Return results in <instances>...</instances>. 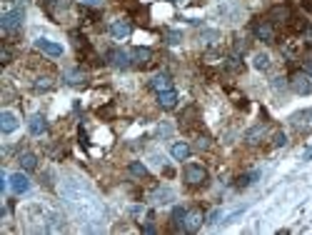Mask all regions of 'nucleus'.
<instances>
[{
  "label": "nucleus",
  "instance_id": "nucleus-22",
  "mask_svg": "<svg viewBox=\"0 0 312 235\" xmlns=\"http://www.w3.org/2000/svg\"><path fill=\"white\" fill-rule=\"evenodd\" d=\"M65 83L68 85H83L85 83V73L83 70H68L65 73Z\"/></svg>",
  "mask_w": 312,
  "mask_h": 235
},
{
  "label": "nucleus",
  "instance_id": "nucleus-37",
  "mask_svg": "<svg viewBox=\"0 0 312 235\" xmlns=\"http://www.w3.org/2000/svg\"><path fill=\"white\" fill-rule=\"evenodd\" d=\"M80 3H85V5H100L103 0H80Z\"/></svg>",
  "mask_w": 312,
  "mask_h": 235
},
{
  "label": "nucleus",
  "instance_id": "nucleus-15",
  "mask_svg": "<svg viewBox=\"0 0 312 235\" xmlns=\"http://www.w3.org/2000/svg\"><path fill=\"white\" fill-rule=\"evenodd\" d=\"M150 88H153L155 93H165V90H170V88H172V80H170V75L157 73V75L150 80Z\"/></svg>",
  "mask_w": 312,
  "mask_h": 235
},
{
  "label": "nucleus",
  "instance_id": "nucleus-2",
  "mask_svg": "<svg viewBox=\"0 0 312 235\" xmlns=\"http://www.w3.org/2000/svg\"><path fill=\"white\" fill-rule=\"evenodd\" d=\"M23 18H25V10L20 5L13 8V10H5L3 15H0V28H3L5 33H13V30H18L23 25Z\"/></svg>",
  "mask_w": 312,
  "mask_h": 235
},
{
  "label": "nucleus",
  "instance_id": "nucleus-36",
  "mask_svg": "<svg viewBox=\"0 0 312 235\" xmlns=\"http://www.w3.org/2000/svg\"><path fill=\"white\" fill-rule=\"evenodd\" d=\"M305 73L312 78V60H307V63H305Z\"/></svg>",
  "mask_w": 312,
  "mask_h": 235
},
{
  "label": "nucleus",
  "instance_id": "nucleus-28",
  "mask_svg": "<svg viewBox=\"0 0 312 235\" xmlns=\"http://www.w3.org/2000/svg\"><path fill=\"white\" fill-rule=\"evenodd\" d=\"M262 133H265V125H258V128H253V130L247 133V143H258L255 138H258V135H262Z\"/></svg>",
  "mask_w": 312,
  "mask_h": 235
},
{
  "label": "nucleus",
  "instance_id": "nucleus-11",
  "mask_svg": "<svg viewBox=\"0 0 312 235\" xmlns=\"http://www.w3.org/2000/svg\"><path fill=\"white\" fill-rule=\"evenodd\" d=\"M155 205H170L172 200H175V190L172 188H157L155 193H153V198H150Z\"/></svg>",
  "mask_w": 312,
  "mask_h": 235
},
{
  "label": "nucleus",
  "instance_id": "nucleus-1",
  "mask_svg": "<svg viewBox=\"0 0 312 235\" xmlns=\"http://www.w3.org/2000/svg\"><path fill=\"white\" fill-rule=\"evenodd\" d=\"M62 200H65V208L80 220V223H100L105 215L103 203L78 180H65L62 183Z\"/></svg>",
  "mask_w": 312,
  "mask_h": 235
},
{
  "label": "nucleus",
  "instance_id": "nucleus-16",
  "mask_svg": "<svg viewBox=\"0 0 312 235\" xmlns=\"http://www.w3.org/2000/svg\"><path fill=\"white\" fill-rule=\"evenodd\" d=\"M157 103H160V108L172 110V108L177 105V93H175V88H170V90H165V93H157Z\"/></svg>",
  "mask_w": 312,
  "mask_h": 235
},
{
  "label": "nucleus",
  "instance_id": "nucleus-21",
  "mask_svg": "<svg viewBox=\"0 0 312 235\" xmlns=\"http://www.w3.org/2000/svg\"><path fill=\"white\" fill-rule=\"evenodd\" d=\"M290 15H292V13H290L287 5H277V8L270 10V20H280V23H282V20H287Z\"/></svg>",
  "mask_w": 312,
  "mask_h": 235
},
{
  "label": "nucleus",
  "instance_id": "nucleus-19",
  "mask_svg": "<svg viewBox=\"0 0 312 235\" xmlns=\"http://www.w3.org/2000/svg\"><path fill=\"white\" fill-rule=\"evenodd\" d=\"M18 163H20L23 170H35V168H38V155H35V153H23V155L18 158Z\"/></svg>",
  "mask_w": 312,
  "mask_h": 235
},
{
  "label": "nucleus",
  "instance_id": "nucleus-17",
  "mask_svg": "<svg viewBox=\"0 0 312 235\" xmlns=\"http://www.w3.org/2000/svg\"><path fill=\"white\" fill-rule=\"evenodd\" d=\"M153 58V50L150 48H135L133 50V65H148Z\"/></svg>",
  "mask_w": 312,
  "mask_h": 235
},
{
  "label": "nucleus",
  "instance_id": "nucleus-35",
  "mask_svg": "<svg viewBox=\"0 0 312 235\" xmlns=\"http://www.w3.org/2000/svg\"><path fill=\"white\" fill-rule=\"evenodd\" d=\"M302 160H312V145H310V148L302 153Z\"/></svg>",
  "mask_w": 312,
  "mask_h": 235
},
{
  "label": "nucleus",
  "instance_id": "nucleus-3",
  "mask_svg": "<svg viewBox=\"0 0 312 235\" xmlns=\"http://www.w3.org/2000/svg\"><path fill=\"white\" fill-rule=\"evenodd\" d=\"M182 178H185L187 185H203L208 180V170L203 165H198V163H190V165H185Z\"/></svg>",
  "mask_w": 312,
  "mask_h": 235
},
{
  "label": "nucleus",
  "instance_id": "nucleus-33",
  "mask_svg": "<svg viewBox=\"0 0 312 235\" xmlns=\"http://www.w3.org/2000/svg\"><path fill=\"white\" fill-rule=\"evenodd\" d=\"M220 218H222V210H212V213L208 215V223L215 225V223H220Z\"/></svg>",
  "mask_w": 312,
  "mask_h": 235
},
{
  "label": "nucleus",
  "instance_id": "nucleus-29",
  "mask_svg": "<svg viewBox=\"0 0 312 235\" xmlns=\"http://www.w3.org/2000/svg\"><path fill=\"white\" fill-rule=\"evenodd\" d=\"M48 88H52V80H50V78H38L35 90H48Z\"/></svg>",
  "mask_w": 312,
  "mask_h": 235
},
{
  "label": "nucleus",
  "instance_id": "nucleus-30",
  "mask_svg": "<svg viewBox=\"0 0 312 235\" xmlns=\"http://www.w3.org/2000/svg\"><path fill=\"white\" fill-rule=\"evenodd\" d=\"M275 148H282V145H287V135L285 133H275V143H272Z\"/></svg>",
  "mask_w": 312,
  "mask_h": 235
},
{
  "label": "nucleus",
  "instance_id": "nucleus-27",
  "mask_svg": "<svg viewBox=\"0 0 312 235\" xmlns=\"http://www.w3.org/2000/svg\"><path fill=\"white\" fill-rule=\"evenodd\" d=\"M130 173L138 175V178H145V175H148V168H145L143 163H130Z\"/></svg>",
  "mask_w": 312,
  "mask_h": 235
},
{
  "label": "nucleus",
  "instance_id": "nucleus-7",
  "mask_svg": "<svg viewBox=\"0 0 312 235\" xmlns=\"http://www.w3.org/2000/svg\"><path fill=\"white\" fill-rule=\"evenodd\" d=\"M35 48H38L40 53L50 55V58H60V55H62V45H60V43H52V40H48V38H38V40H35Z\"/></svg>",
  "mask_w": 312,
  "mask_h": 235
},
{
  "label": "nucleus",
  "instance_id": "nucleus-34",
  "mask_svg": "<svg viewBox=\"0 0 312 235\" xmlns=\"http://www.w3.org/2000/svg\"><path fill=\"white\" fill-rule=\"evenodd\" d=\"M0 60H3V65H5V63H10V50H8L5 45H3V50H0Z\"/></svg>",
  "mask_w": 312,
  "mask_h": 235
},
{
  "label": "nucleus",
  "instance_id": "nucleus-10",
  "mask_svg": "<svg viewBox=\"0 0 312 235\" xmlns=\"http://www.w3.org/2000/svg\"><path fill=\"white\" fill-rule=\"evenodd\" d=\"M15 128H18V115L10 113V110H3V113H0V130L8 135V133H13Z\"/></svg>",
  "mask_w": 312,
  "mask_h": 235
},
{
  "label": "nucleus",
  "instance_id": "nucleus-12",
  "mask_svg": "<svg viewBox=\"0 0 312 235\" xmlns=\"http://www.w3.org/2000/svg\"><path fill=\"white\" fill-rule=\"evenodd\" d=\"M292 125H295L297 130H310V128H312V110H305V113L292 115Z\"/></svg>",
  "mask_w": 312,
  "mask_h": 235
},
{
  "label": "nucleus",
  "instance_id": "nucleus-14",
  "mask_svg": "<svg viewBox=\"0 0 312 235\" xmlns=\"http://www.w3.org/2000/svg\"><path fill=\"white\" fill-rule=\"evenodd\" d=\"M255 35L262 40V43H272L275 40V30H272V25L270 23H255Z\"/></svg>",
  "mask_w": 312,
  "mask_h": 235
},
{
  "label": "nucleus",
  "instance_id": "nucleus-32",
  "mask_svg": "<svg viewBox=\"0 0 312 235\" xmlns=\"http://www.w3.org/2000/svg\"><path fill=\"white\" fill-rule=\"evenodd\" d=\"M270 85H272V90H277V93H280V90H285V78H272V83H270Z\"/></svg>",
  "mask_w": 312,
  "mask_h": 235
},
{
  "label": "nucleus",
  "instance_id": "nucleus-9",
  "mask_svg": "<svg viewBox=\"0 0 312 235\" xmlns=\"http://www.w3.org/2000/svg\"><path fill=\"white\" fill-rule=\"evenodd\" d=\"M200 225H203V213L200 210H187V215L182 220V230L195 233V230H200Z\"/></svg>",
  "mask_w": 312,
  "mask_h": 235
},
{
  "label": "nucleus",
  "instance_id": "nucleus-5",
  "mask_svg": "<svg viewBox=\"0 0 312 235\" xmlns=\"http://www.w3.org/2000/svg\"><path fill=\"white\" fill-rule=\"evenodd\" d=\"M290 88L297 93V95H310L312 93V78L307 73H295L290 78Z\"/></svg>",
  "mask_w": 312,
  "mask_h": 235
},
{
  "label": "nucleus",
  "instance_id": "nucleus-24",
  "mask_svg": "<svg viewBox=\"0 0 312 235\" xmlns=\"http://www.w3.org/2000/svg\"><path fill=\"white\" fill-rule=\"evenodd\" d=\"M200 40H203L205 45H212V43L220 40V33H217V30H203V33H200Z\"/></svg>",
  "mask_w": 312,
  "mask_h": 235
},
{
  "label": "nucleus",
  "instance_id": "nucleus-26",
  "mask_svg": "<svg viewBox=\"0 0 312 235\" xmlns=\"http://www.w3.org/2000/svg\"><path fill=\"white\" fill-rule=\"evenodd\" d=\"M165 40H167L170 45H180V43H182V33H180V30H165Z\"/></svg>",
  "mask_w": 312,
  "mask_h": 235
},
{
  "label": "nucleus",
  "instance_id": "nucleus-20",
  "mask_svg": "<svg viewBox=\"0 0 312 235\" xmlns=\"http://www.w3.org/2000/svg\"><path fill=\"white\" fill-rule=\"evenodd\" d=\"M170 153H172L175 160H187V155H190V145H187V143H175L170 148Z\"/></svg>",
  "mask_w": 312,
  "mask_h": 235
},
{
  "label": "nucleus",
  "instance_id": "nucleus-13",
  "mask_svg": "<svg viewBox=\"0 0 312 235\" xmlns=\"http://www.w3.org/2000/svg\"><path fill=\"white\" fill-rule=\"evenodd\" d=\"M28 130H30V135H45V130H48L45 118L43 115H33L28 120Z\"/></svg>",
  "mask_w": 312,
  "mask_h": 235
},
{
  "label": "nucleus",
  "instance_id": "nucleus-25",
  "mask_svg": "<svg viewBox=\"0 0 312 235\" xmlns=\"http://www.w3.org/2000/svg\"><path fill=\"white\" fill-rule=\"evenodd\" d=\"M185 215H187L185 208H175V210H172V223H175L177 230H182V220H185Z\"/></svg>",
  "mask_w": 312,
  "mask_h": 235
},
{
  "label": "nucleus",
  "instance_id": "nucleus-31",
  "mask_svg": "<svg viewBox=\"0 0 312 235\" xmlns=\"http://www.w3.org/2000/svg\"><path fill=\"white\" fill-rule=\"evenodd\" d=\"M245 50H247V40H242V38H237V40H235V53H240V55H242Z\"/></svg>",
  "mask_w": 312,
  "mask_h": 235
},
{
  "label": "nucleus",
  "instance_id": "nucleus-6",
  "mask_svg": "<svg viewBox=\"0 0 312 235\" xmlns=\"http://www.w3.org/2000/svg\"><path fill=\"white\" fill-rule=\"evenodd\" d=\"M8 188L15 195H23V193L30 190V178H28L25 173H13V175H8Z\"/></svg>",
  "mask_w": 312,
  "mask_h": 235
},
{
  "label": "nucleus",
  "instance_id": "nucleus-4",
  "mask_svg": "<svg viewBox=\"0 0 312 235\" xmlns=\"http://www.w3.org/2000/svg\"><path fill=\"white\" fill-rule=\"evenodd\" d=\"M107 60H110V65L112 68H120V70H125V68H130L133 65V53H128V50H110L107 53Z\"/></svg>",
  "mask_w": 312,
  "mask_h": 235
},
{
  "label": "nucleus",
  "instance_id": "nucleus-18",
  "mask_svg": "<svg viewBox=\"0 0 312 235\" xmlns=\"http://www.w3.org/2000/svg\"><path fill=\"white\" fill-rule=\"evenodd\" d=\"M270 65H272V60H270L267 53H255V58H253V68L255 70L265 73V70H270Z\"/></svg>",
  "mask_w": 312,
  "mask_h": 235
},
{
  "label": "nucleus",
  "instance_id": "nucleus-23",
  "mask_svg": "<svg viewBox=\"0 0 312 235\" xmlns=\"http://www.w3.org/2000/svg\"><path fill=\"white\" fill-rule=\"evenodd\" d=\"M258 178H260V170H253V173H247V175H240V178H237V188H247V185H253Z\"/></svg>",
  "mask_w": 312,
  "mask_h": 235
},
{
  "label": "nucleus",
  "instance_id": "nucleus-8",
  "mask_svg": "<svg viewBox=\"0 0 312 235\" xmlns=\"http://www.w3.org/2000/svg\"><path fill=\"white\" fill-rule=\"evenodd\" d=\"M130 33H133L130 20H112V25H110V35H112L115 40H125V38H130Z\"/></svg>",
  "mask_w": 312,
  "mask_h": 235
}]
</instances>
